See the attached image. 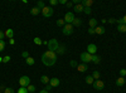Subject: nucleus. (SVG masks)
<instances>
[{"instance_id": "393cba45", "label": "nucleus", "mask_w": 126, "mask_h": 93, "mask_svg": "<svg viewBox=\"0 0 126 93\" xmlns=\"http://www.w3.org/2000/svg\"><path fill=\"white\" fill-rule=\"evenodd\" d=\"M66 25V22H64V19H58L57 20V27H61V28H63V27H64Z\"/></svg>"}, {"instance_id": "f8f14e48", "label": "nucleus", "mask_w": 126, "mask_h": 93, "mask_svg": "<svg viewBox=\"0 0 126 93\" xmlns=\"http://www.w3.org/2000/svg\"><path fill=\"white\" fill-rule=\"evenodd\" d=\"M66 53V45L64 44H62L58 47V49L56 50V54H64Z\"/></svg>"}, {"instance_id": "20e7f679", "label": "nucleus", "mask_w": 126, "mask_h": 93, "mask_svg": "<svg viewBox=\"0 0 126 93\" xmlns=\"http://www.w3.org/2000/svg\"><path fill=\"white\" fill-rule=\"evenodd\" d=\"M79 58H81V60H82V63H90V62L92 60V55L90 54V53H87V52H83V53H81V55H79Z\"/></svg>"}, {"instance_id": "72a5a7b5", "label": "nucleus", "mask_w": 126, "mask_h": 93, "mask_svg": "<svg viewBox=\"0 0 126 93\" xmlns=\"http://www.w3.org/2000/svg\"><path fill=\"white\" fill-rule=\"evenodd\" d=\"M83 12H85V14L90 15V14L92 13V9H91V8H83Z\"/></svg>"}, {"instance_id": "a878e982", "label": "nucleus", "mask_w": 126, "mask_h": 93, "mask_svg": "<svg viewBox=\"0 0 126 93\" xmlns=\"http://www.w3.org/2000/svg\"><path fill=\"white\" fill-rule=\"evenodd\" d=\"M85 80H86V83L87 84H93V78H92V76H87L86 78H85Z\"/></svg>"}, {"instance_id": "423d86ee", "label": "nucleus", "mask_w": 126, "mask_h": 93, "mask_svg": "<svg viewBox=\"0 0 126 93\" xmlns=\"http://www.w3.org/2000/svg\"><path fill=\"white\" fill-rule=\"evenodd\" d=\"M19 84L20 87H28L30 84V78L28 76H23V77H20L19 78Z\"/></svg>"}, {"instance_id": "f03ea898", "label": "nucleus", "mask_w": 126, "mask_h": 93, "mask_svg": "<svg viewBox=\"0 0 126 93\" xmlns=\"http://www.w3.org/2000/svg\"><path fill=\"white\" fill-rule=\"evenodd\" d=\"M47 47H48V50H50V52H56V50L58 49V47H59L58 40L54 39V38H53V39H50V40H48Z\"/></svg>"}, {"instance_id": "ddd939ff", "label": "nucleus", "mask_w": 126, "mask_h": 93, "mask_svg": "<svg viewBox=\"0 0 126 93\" xmlns=\"http://www.w3.org/2000/svg\"><path fill=\"white\" fill-rule=\"evenodd\" d=\"M4 33H5V37H6V38L13 39V37H14V30H13V29H6Z\"/></svg>"}, {"instance_id": "f3484780", "label": "nucleus", "mask_w": 126, "mask_h": 93, "mask_svg": "<svg viewBox=\"0 0 126 93\" xmlns=\"http://www.w3.org/2000/svg\"><path fill=\"white\" fill-rule=\"evenodd\" d=\"M49 80H50V79H49V78H48V76H46V74H43V76L40 77V82H42L43 84H46V86H47V84H49Z\"/></svg>"}, {"instance_id": "de8ad7c7", "label": "nucleus", "mask_w": 126, "mask_h": 93, "mask_svg": "<svg viewBox=\"0 0 126 93\" xmlns=\"http://www.w3.org/2000/svg\"><path fill=\"white\" fill-rule=\"evenodd\" d=\"M122 20H124V24H126V15H124V18H122Z\"/></svg>"}, {"instance_id": "79ce46f5", "label": "nucleus", "mask_w": 126, "mask_h": 93, "mask_svg": "<svg viewBox=\"0 0 126 93\" xmlns=\"http://www.w3.org/2000/svg\"><path fill=\"white\" fill-rule=\"evenodd\" d=\"M88 34H90V35L96 34V33H94V29H93V28H90V29H88Z\"/></svg>"}, {"instance_id": "8fccbe9b", "label": "nucleus", "mask_w": 126, "mask_h": 93, "mask_svg": "<svg viewBox=\"0 0 126 93\" xmlns=\"http://www.w3.org/2000/svg\"><path fill=\"white\" fill-rule=\"evenodd\" d=\"M1 62H3V58H1V57H0V63H1Z\"/></svg>"}, {"instance_id": "3c124183", "label": "nucleus", "mask_w": 126, "mask_h": 93, "mask_svg": "<svg viewBox=\"0 0 126 93\" xmlns=\"http://www.w3.org/2000/svg\"><path fill=\"white\" fill-rule=\"evenodd\" d=\"M0 93H4V92H1V91H0Z\"/></svg>"}, {"instance_id": "2f4dec72", "label": "nucleus", "mask_w": 126, "mask_h": 93, "mask_svg": "<svg viewBox=\"0 0 126 93\" xmlns=\"http://www.w3.org/2000/svg\"><path fill=\"white\" fill-rule=\"evenodd\" d=\"M69 66H71L72 68H77V67H78V63H77L76 60H71V62H69Z\"/></svg>"}, {"instance_id": "a211bd4d", "label": "nucleus", "mask_w": 126, "mask_h": 93, "mask_svg": "<svg viewBox=\"0 0 126 93\" xmlns=\"http://www.w3.org/2000/svg\"><path fill=\"white\" fill-rule=\"evenodd\" d=\"M73 10H75V13H82L83 12V5L82 4L75 5V6H73Z\"/></svg>"}, {"instance_id": "4be33fe9", "label": "nucleus", "mask_w": 126, "mask_h": 93, "mask_svg": "<svg viewBox=\"0 0 126 93\" xmlns=\"http://www.w3.org/2000/svg\"><path fill=\"white\" fill-rule=\"evenodd\" d=\"M117 30L120 33H126V24H119L117 25Z\"/></svg>"}, {"instance_id": "e433bc0d", "label": "nucleus", "mask_w": 126, "mask_h": 93, "mask_svg": "<svg viewBox=\"0 0 126 93\" xmlns=\"http://www.w3.org/2000/svg\"><path fill=\"white\" fill-rule=\"evenodd\" d=\"M120 76H121L122 78H125V76H126V69H125V68H122V69L120 70Z\"/></svg>"}, {"instance_id": "7c9ffc66", "label": "nucleus", "mask_w": 126, "mask_h": 93, "mask_svg": "<svg viewBox=\"0 0 126 93\" xmlns=\"http://www.w3.org/2000/svg\"><path fill=\"white\" fill-rule=\"evenodd\" d=\"M18 93H29V92H28L27 87H20V88L18 89Z\"/></svg>"}, {"instance_id": "c85d7f7f", "label": "nucleus", "mask_w": 126, "mask_h": 93, "mask_svg": "<svg viewBox=\"0 0 126 93\" xmlns=\"http://www.w3.org/2000/svg\"><path fill=\"white\" fill-rule=\"evenodd\" d=\"M33 42H34V43H35L37 45H42V44H43V40H42L40 38H38V37L33 39Z\"/></svg>"}, {"instance_id": "a18cd8bd", "label": "nucleus", "mask_w": 126, "mask_h": 93, "mask_svg": "<svg viewBox=\"0 0 126 93\" xmlns=\"http://www.w3.org/2000/svg\"><path fill=\"white\" fill-rule=\"evenodd\" d=\"M44 89H46V91H47V92H48V91H50V89H52V86H50V84H47V86H46V88H44Z\"/></svg>"}, {"instance_id": "1a4fd4ad", "label": "nucleus", "mask_w": 126, "mask_h": 93, "mask_svg": "<svg viewBox=\"0 0 126 93\" xmlns=\"http://www.w3.org/2000/svg\"><path fill=\"white\" fill-rule=\"evenodd\" d=\"M86 50H87V53H90L91 55H94V54H96V52H97V45L91 43V44L87 45V49Z\"/></svg>"}, {"instance_id": "a19ab883", "label": "nucleus", "mask_w": 126, "mask_h": 93, "mask_svg": "<svg viewBox=\"0 0 126 93\" xmlns=\"http://www.w3.org/2000/svg\"><path fill=\"white\" fill-rule=\"evenodd\" d=\"M4 38H5V33L3 30H0V40H4Z\"/></svg>"}, {"instance_id": "7ed1b4c3", "label": "nucleus", "mask_w": 126, "mask_h": 93, "mask_svg": "<svg viewBox=\"0 0 126 93\" xmlns=\"http://www.w3.org/2000/svg\"><path fill=\"white\" fill-rule=\"evenodd\" d=\"M40 13L43 14V16H44V18H50L52 15H53L54 10H53V8H52V6H46V8L40 12Z\"/></svg>"}, {"instance_id": "09e8293b", "label": "nucleus", "mask_w": 126, "mask_h": 93, "mask_svg": "<svg viewBox=\"0 0 126 93\" xmlns=\"http://www.w3.org/2000/svg\"><path fill=\"white\" fill-rule=\"evenodd\" d=\"M39 93H48V92H47V91H46V89H43V91H40V92H39Z\"/></svg>"}, {"instance_id": "37998d69", "label": "nucleus", "mask_w": 126, "mask_h": 93, "mask_svg": "<svg viewBox=\"0 0 126 93\" xmlns=\"http://www.w3.org/2000/svg\"><path fill=\"white\" fill-rule=\"evenodd\" d=\"M58 4H62V5H66V4H67V0H58Z\"/></svg>"}, {"instance_id": "f257e3e1", "label": "nucleus", "mask_w": 126, "mask_h": 93, "mask_svg": "<svg viewBox=\"0 0 126 93\" xmlns=\"http://www.w3.org/2000/svg\"><path fill=\"white\" fill-rule=\"evenodd\" d=\"M57 62V54L56 52H50V50H47L42 54V63L47 67H52L54 66Z\"/></svg>"}, {"instance_id": "4468645a", "label": "nucleus", "mask_w": 126, "mask_h": 93, "mask_svg": "<svg viewBox=\"0 0 126 93\" xmlns=\"http://www.w3.org/2000/svg\"><path fill=\"white\" fill-rule=\"evenodd\" d=\"M81 4L83 5V8H91L93 5V0H83Z\"/></svg>"}, {"instance_id": "f704fd0d", "label": "nucleus", "mask_w": 126, "mask_h": 93, "mask_svg": "<svg viewBox=\"0 0 126 93\" xmlns=\"http://www.w3.org/2000/svg\"><path fill=\"white\" fill-rule=\"evenodd\" d=\"M10 59H12V58H10V55H5V57L3 58V63H9Z\"/></svg>"}, {"instance_id": "ea45409f", "label": "nucleus", "mask_w": 126, "mask_h": 93, "mask_svg": "<svg viewBox=\"0 0 126 93\" xmlns=\"http://www.w3.org/2000/svg\"><path fill=\"white\" fill-rule=\"evenodd\" d=\"M116 20H117V19L110 18V19H107V23H110V24H113V23H116Z\"/></svg>"}, {"instance_id": "9d476101", "label": "nucleus", "mask_w": 126, "mask_h": 93, "mask_svg": "<svg viewBox=\"0 0 126 93\" xmlns=\"http://www.w3.org/2000/svg\"><path fill=\"white\" fill-rule=\"evenodd\" d=\"M59 83H61V80L58 78H50V80H49V84L52 86V88H53V87H58Z\"/></svg>"}, {"instance_id": "4c0bfd02", "label": "nucleus", "mask_w": 126, "mask_h": 93, "mask_svg": "<svg viewBox=\"0 0 126 93\" xmlns=\"http://www.w3.org/2000/svg\"><path fill=\"white\" fill-rule=\"evenodd\" d=\"M4 93H14V89L13 88H5L4 89Z\"/></svg>"}, {"instance_id": "c9c22d12", "label": "nucleus", "mask_w": 126, "mask_h": 93, "mask_svg": "<svg viewBox=\"0 0 126 93\" xmlns=\"http://www.w3.org/2000/svg\"><path fill=\"white\" fill-rule=\"evenodd\" d=\"M22 57L24 58V59H27V58H29V52H27V50H24L23 53H22Z\"/></svg>"}, {"instance_id": "5701e85b", "label": "nucleus", "mask_w": 126, "mask_h": 93, "mask_svg": "<svg viewBox=\"0 0 126 93\" xmlns=\"http://www.w3.org/2000/svg\"><path fill=\"white\" fill-rule=\"evenodd\" d=\"M25 63H27L28 66H34L35 60H34V58H33V57H29V58H27V59H25Z\"/></svg>"}, {"instance_id": "58836bf2", "label": "nucleus", "mask_w": 126, "mask_h": 93, "mask_svg": "<svg viewBox=\"0 0 126 93\" xmlns=\"http://www.w3.org/2000/svg\"><path fill=\"white\" fill-rule=\"evenodd\" d=\"M49 4H50V6H54V5H57V4H58V0H50Z\"/></svg>"}, {"instance_id": "dca6fc26", "label": "nucleus", "mask_w": 126, "mask_h": 93, "mask_svg": "<svg viewBox=\"0 0 126 93\" xmlns=\"http://www.w3.org/2000/svg\"><path fill=\"white\" fill-rule=\"evenodd\" d=\"M94 33L98 34V35H102L105 33V28L103 27H96V28H94Z\"/></svg>"}, {"instance_id": "6ab92c4d", "label": "nucleus", "mask_w": 126, "mask_h": 93, "mask_svg": "<svg viewBox=\"0 0 126 93\" xmlns=\"http://www.w3.org/2000/svg\"><path fill=\"white\" fill-rule=\"evenodd\" d=\"M88 24H90V28H96L97 27V19H94V18H92V19H90V22H88Z\"/></svg>"}, {"instance_id": "2eb2a0df", "label": "nucleus", "mask_w": 126, "mask_h": 93, "mask_svg": "<svg viewBox=\"0 0 126 93\" xmlns=\"http://www.w3.org/2000/svg\"><path fill=\"white\" fill-rule=\"evenodd\" d=\"M125 83H126V80H125V78H122V77H120V78L116 79V86H117V87H122V86H125Z\"/></svg>"}, {"instance_id": "412c9836", "label": "nucleus", "mask_w": 126, "mask_h": 93, "mask_svg": "<svg viewBox=\"0 0 126 93\" xmlns=\"http://www.w3.org/2000/svg\"><path fill=\"white\" fill-rule=\"evenodd\" d=\"M30 14H32V15H38V14H40V9H38L37 6L32 8V9H30Z\"/></svg>"}, {"instance_id": "9b49d317", "label": "nucleus", "mask_w": 126, "mask_h": 93, "mask_svg": "<svg viewBox=\"0 0 126 93\" xmlns=\"http://www.w3.org/2000/svg\"><path fill=\"white\" fill-rule=\"evenodd\" d=\"M77 69H78V72H81V73H83V72H87L88 67H87V64H86V63H81V64H78Z\"/></svg>"}, {"instance_id": "cd10ccee", "label": "nucleus", "mask_w": 126, "mask_h": 93, "mask_svg": "<svg viewBox=\"0 0 126 93\" xmlns=\"http://www.w3.org/2000/svg\"><path fill=\"white\" fill-rule=\"evenodd\" d=\"M100 76H101V74H100V72H97V70H94L93 73H92V78H93V79H96V80L100 79Z\"/></svg>"}, {"instance_id": "6e6552de", "label": "nucleus", "mask_w": 126, "mask_h": 93, "mask_svg": "<svg viewBox=\"0 0 126 93\" xmlns=\"http://www.w3.org/2000/svg\"><path fill=\"white\" fill-rule=\"evenodd\" d=\"M93 88L96 89V91H102L105 88V82L103 80H100V79L94 80L93 82Z\"/></svg>"}, {"instance_id": "39448f33", "label": "nucleus", "mask_w": 126, "mask_h": 93, "mask_svg": "<svg viewBox=\"0 0 126 93\" xmlns=\"http://www.w3.org/2000/svg\"><path fill=\"white\" fill-rule=\"evenodd\" d=\"M73 25L72 24H66L64 27H63V30H62V33H63V35H71V34H73Z\"/></svg>"}, {"instance_id": "aec40b11", "label": "nucleus", "mask_w": 126, "mask_h": 93, "mask_svg": "<svg viewBox=\"0 0 126 93\" xmlns=\"http://www.w3.org/2000/svg\"><path fill=\"white\" fill-rule=\"evenodd\" d=\"M81 24H82V19H79V18H75V20L72 23L73 27H81Z\"/></svg>"}, {"instance_id": "b1692460", "label": "nucleus", "mask_w": 126, "mask_h": 93, "mask_svg": "<svg viewBox=\"0 0 126 93\" xmlns=\"http://www.w3.org/2000/svg\"><path fill=\"white\" fill-rule=\"evenodd\" d=\"M91 62H93L94 64H98L100 62H101V58H100L98 55H96V54H94V55H92V60H91Z\"/></svg>"}, {"instance_id": "0eeeda50", "label": "nucleus", "mask_w": 126, "mask_h": 93, "mask_svg": "<svg viewBox=\"0 0 126 93\" xmlns=\"http://www.w3.org/2000/svg\"><path fill=\"white\" fill-rule=\"evenodd\" d=\"M75 14H73L72 12H67L66 13V15H64V22H66V24H72L73 23V20H75Z\"/></svg>"}, {"instance_id": "bb28decb", "label": "nucleus", "mask_w": 126, "mask_h": 93, "mask_svg": "<svg viewBox=\"0 0 126 93\" xmlns=\"http://www.w3.org/2000/svg\"><path fill=\"white\" fill-rule=\"evenodd\" d=\"M37 8H38V9H40V12H42V10H43V9L46 8V5H44V3H43V1H40V0H39V1H37Z\"/></svg>"}, {"instance_id": "c03bdc74", "label": "nucleus", "mask_w": 126, "mask_h": 93, "mask_svg": "<svg viewBox=\"0 0 126 93\" xmlns=\"http://www.w3.org/2000/svg\"><path fill=\"white\" fill-rule=\"evenodd\" d=\"M9 44H10V45H14V44H15V40H14V38H13V39H9Z\"/></svg>"}, {"instance_id": "473e14b6", "label": "nucleus", "mask_w": 126, "mask_h": 93, "mask_svg": "<svg viewBox=\"0 0 126 93\" xmlns=\"http://www.w3.org/2000/svg\"><path fill=\"white\" fill-rule=\"evenodd\" d=\"M5 42H4V40H0V52H3L4 49H5Z\"/></svg>"}, {"instance_id": "c756f323", "label": "nucleus", "mask_w": 126, "mask_h": 93, "mask_svg": "<svg viewBox=\"0 0 126 93\" xmlns=\"http://www.w3.org/2000/svg\"><path fill=\"white\" fill-rule=\"evenodd\" d=\"M27 89H28V92H29V93H33V92H35V86L29 84V86L27 87Z\"/></svg>"}, {"instance_id": "49530a36", "label": "nucleus", "mask_w": 126, "mask_h": 93, "mask_svg": "<svg viewBox=\"0 0 126 93\" xmlns=\"http://www.w3.org/2000/svg\"><path fill=\"white\" fill-rule=\"evenodd\" d=\"M66 6H67V8H72V6H73V4L69 1V3H67V4H66Z\"/></svg>"}]
</instances>
